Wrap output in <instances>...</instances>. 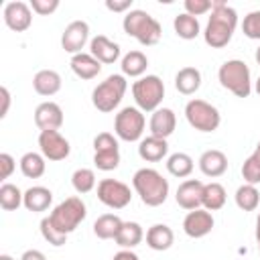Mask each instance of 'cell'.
Segmentation results:
<instances>
[{
  "label": "cell",
  "instance_id": "6da1fadb",
  "mask_svg": "<svg viewBox=\"0 0 260 260\" xmlns=\"http://www.w3.org/2000/svg\"><path fill=\"white\" fill-rule=\"evenodd\" d=\"M213 8H211V16L207 20L203 39L211 49H223L232 37L234 30L238 26V12L228 6L223 0H211Z\"/></svg>",
  "mask_w": 260,
  "mask_h": 260
},
{
  "label": "cell",
  "instance_id": "7a4b0ae2",
  "mask_svg": "<svg viewBox=\"0 0 260 260\" xmlns=\"http://www.w3.org/2000/svg\"><path fill=\"white\" fill-rule=\"evenodd\" d=\"M132 187L148 207H158L169 197V181L156 169H138L132 177Z\"/></svg>",
  "mask_w": 260,
  "mask_h": 260
},
{
  "label": "cell",
  "instance_id": "3957f363",
  "mask_svg": "<svg viewBox=\"0 0 260 260\" xmlns=\"http://www.w3.org/2000/svg\"><path fill=\"white\" fill-rule=\"evenodd\" d=\"M122 26H124V32L134 37L140 45L144 47H152L160 41V35H162V28L158 24L156 18H152L146 10H130L126 12L124 20H122Z\"/></svg>",
  "mask_w": 260,
  "mask_h": 260
},
{
  "label": "cell",
  "instance_id": "277c9868",
  "mask_svg": "<svg viewBox=\"0 0 260 260\" xmlns=\"http://www.w3.org/2000/svg\"><path fill=\"white\" fill-rule=\"evenodd\" d=\"M217 79H219L221 87H225L228 91H232L238 98H248L252 91L250 69L242 59L225 61L217 71Z\"/></svg>",
  "mask_w": 260,
  "mask_h": 260
},
{
  "label": "cell",
  "instance_id": "5b68a950",
  "mask_svg": "<svg viewBox=\"0 0 260 260\" xmlns=\"http://www.w3.org/2000/svg\"><path fill=\"white\" fill-rule=\"evenodd\" d=\"M126 87H128V83H126V77L124 75H108L91 91V104H93V108L98 112H104V114L114 112L120 106V102H122V98L126 93Z\"/></svg>",
  "mask_w": 260,
  "mask_h": 260
},
{
  "label": "cell",
  "instance_id": "8992f818",
  "mask_svg": "<svg viewBox=\"0 0 260 260\" xmlns=\"http://www.w3.org/2000/svg\"><path fill=\"white\" fill-rule=\"evenodd\" d=\"M85 215H87L85 203H83L79 197H67L65 201H61V203L51 211L49 219L53 221V225H55L61 234L69 236V234L85 219Z\"/></svg>",
  "mask_w": 260,
  "mask_h": 260
},
{
  "label": "cell",
  "instance_id": "52a82bcc",
  "mask_svg": "<svg viewBox=\"0 0 260 260\" xmlns=\"http://www.w3.org/2000/svg\"><path fill=\"white\" fill-rule=\"evenodd\" d=\"M132 95L142 112H154L158 110L162 98H165V83L158 75H146L132 83Z\"/></svg>",
  "mask_w": 260,
  "mask_h": 260
},
{
  "label": "cell",
  "instance_id": "ba28073f",
  "mask_svg": "<svg viewBox=\"0 0 260 260\" xmlns=\"http://www.w3.org/2000/svg\"><path fill=\"white\" fill-rule=\"evenodd\" d=\"M185 118L189 122L191 128L199 130V132H213L219 128L221 124V116L219 110L215 106H211L205 100H191L185 106Z\"/></svg>",
  "mask_w": 260,
  "mask_h": 260
},
{
  "label": "cell",
  "instance_id": "9c48e42d",
  "mask_svg": "<svg viewBox=\"0 0 260 260\" xmlns=\"http://www.w3.org/2000/svg\"><path fill=\"white\" fill-rule=\"evenodd\" d=\"M144 114L142 110L138 108H122L118 114H116V120H114V132L120 140H126V142H136L140 140L142 132H144Z\"/></svg>",
  "mask_w": 260,
  "mask_h": 260
},
{
  "label": "cell",
  "instance_id": "30bf717a",
  "mask_svg": "<svg viewBox=\"0 0 260 260\" xmlns=\"http://www.w3.org/2000/svg\"><path fill=\"white\" fill-rule=\"evenodd\" d=\"M93 165L100 171H114L120 165L118 140L110 132H100L93 138Z\"/></svg>",
  "mask_w": 260,
  "mask_h": 260
},
{
  "label": "cell",
  "instance_id": "8fae6325",
  "mask_svg": "<svg viewBox=\"0 0 260 260\" xmlns=\"http://www.w3.org/2000/svg\"><path fill=\"white\" fill-rule=\"evenodd\" d=\"M98 199L110 209H124L132 201L130 187L118 179H102L98 183Z\"/></svg>",
  "mask_w": 260,
  "mask_h": 260
},
{
  "label": "cell",
  "instance_id": "7c38bea8",
  "mask_svg": "<svg viewBox=\"0 0 260 260\" xmlns=\"http://www.w3.org/2000/svg\"><path fill=\"white\" fill-rule=\"evenodd\" d=\"M39 148L41 154L49 160H63L71 152L69 140L59 130H43L39 134Z\"/></svg>",
  "mask_w": 260,
  "mask_h": 260
},
{
  "label": "cell",
  "instance_id": "4fadbf2b",
  "mask_svg": "<svg viewBox=\"0 0 260 260\" xmlns=\"http://www.w3.org/2000/svg\"><path fill=\"white\" fill-rule=\"evenodd\" d=\"M2 16H4V22L10 30H16V32H24L30 22H32V12H30V6L22 0H12V2H6L4 4V10H2Z\"/></svg>",
  "mask_w": 260,
  "mask_h": 260
},
{
  "label": "cell",
  "instance_id": "5bb4252c",
  "mask_svg": "<svg viewBox=\"0 0 260 260\" xmlns=\"http://www.w3.org/2000/svg\"><path fill=\"white\" fill-rule=\"evenodd\" d=\"M87 39H89V24L85 20H73L65 26V30L61 35V47H63V51L77 55L85 47Z\"/></svg>",
  "mask_w": 260,
  "mask_h": 260
},
{
  "label": "cell",
  "instance_id": "9a60e30c",
  "mask_svg": "<svg viewBox=\"0 0 260 260\" xmlns=\"http://www.w3.org/2000/svg\"><path fill=\"white\" fill-rule=\"evenodd\" d=\"M175 199L187 211L199 209L203 205V183L199 179H187V181H183L177 187Z\"/></svg>",
  "mask_w": 260,
  "mask_h": 260
},
{
  "label": "cell",
  "instance_id": "2e32d148",
  "mask_svg": "<svg viewBox=\"0 0 260 260\" xmlns=\"http://www.w3.org/2000/svg\"><path fill=\"white\" fill-rule=\"evenodd\" d=\"M213 215L207 209H193L183 219V232L189 238H203L213 230Z\"/></svg>",
  "mask_w": 260,
  "mask_h": 260
},
{
  "label": "cell",
  "instance_id": "e0dca14e",
  "mask_svg": "<svg viewBox=\"0 0 260 260\" xmlns=\"http://www.w3.org/2000/svg\"><path fill=\"white\" fill-rule=\"evenodd\" d=\"M35 124L37 128L43 130H59L63 124V110L55 102H43L35 110Z\"/></svg>",
  "mask_w": 260,
  "mask_h": 260
},
{
  "label": "cell",
  "instance_id": "ac0fdd59",
  "mask_svg": "<svg viewBox=\"0 0 260 260\" xmlns=\"http://www.w3.org/2000/svg\"><path fill=\"white\" fill-rule=\"evenodd\" d=\"M175 126H177V118H175V112L171 108H158V110H154L152 116H150V122H148L150 136L165 138V140L175 132Z\"/></svg>",
  "mask_w": 260,
  "mask_h": 260
},
{
  "label": "cell",
  "instance_id": "d6986e66",
  "mask_svg": "<svg viewBox=\"0 0 260 260\" xmlns=\"http://www.w3.org/2000/svg\"><path fill=\"white\" fill-rule=\"evenodd\" d=\"M199 169L205 177H221L228 171V156L217 148H209L199 156Z\"/></svg>",
  "mask_w": 260,
  "mask_h": 260
},
{
  "label": "cell",
  "instance_id": "ffe728a7",
  "mask_svg": "<svg viewBox=\"0 0 260 260\" xmlns=\"http://www.w3.org/2000/svg\"><path fill=\"white\" fill-rule=\"evenodd\" d=\"M89 53L100 61V63H116L118 57H120V45L110 41L108 37L104 35H98L91 39L89 43Z\"/></svg>",
  "mask_w": 260,
  "mask_h": 260
},
{
  "label": "cell",
  "instance_id": "44dd1931",
  "mask_svg": "<svg viewBox=\"0 0 260 260\" xmlns=\"http://www.w3.org/2000/svg\"><path fill=\"white\" fill-rule=\"evenodd\" d=\"M32 87L39 95H55L61 89V75L55 69H41L32 77Z\"/></svg>",
  "mask_w": 260,
  "mask_h": 260
},
{
  "label": "cell",
  "instance_id": "7402d4cb",
  "mask_svg": "<svg viewBox=\"0 0 260 260\" xmlns=\"http://www.w3.org/2000/svg\"><path fill=\"white\" fill-rule=\"evenodd\" d=\"M71 71L81 79H93L102 71V63L91 53H77L71 57Z\"/></svg>",
  "mask_w": 260,
  "mask_h": 260
},
{
  "label": "cell",
  "instance_id": "603a6c76",
  "mask_svg": "<svg viewBox=\"0 0 260 260\" xmlns=\"http://www.w3.org/2000/svg\"><path fill=\"white\" fill-rule=\"evenodd\" d=\"M167 152H169V144L165 138L148 136V138H142L138 144V154L146 162H158L167 156Z\"/></svg>",
  "mask_w": 260,
  "mask_h": 260
},
{
  "label": "cell",
  "instance_id": "cb8c5ba5",
  "mask_svg": "<svg viewBox=\"0 0 260 260\" xmlns=\"http://www.w3.org/2000/svg\"><path fill=\"white\" fill-rule=\"evenodd\" d=\"M173 242H175V234L167 223H154L146 232V244L150 250L165 252L173 246Z\"/></svg>",
  "mask_w": 260,
  "mask_h": 260
},
{
  "label": "cell",
  "instance_id": "d4e9b609",
  "mask_svg": "<svg viewBox=\"0 0 260 260\" xmlns=\"http://www.w3.org/2000/svg\"><path fill=\"white\" fill-rule=\"evenodd\" d=\"M51 203H53V193H51V189H47V187L35 185V187H30V189L24 191L22 205H24L28 211H32V213L49 209Z\"/></svg>",
  "mask_w": 260,
  "mask_h": 260
},
{
  "label": "cell",
  "instance_id": "484cf974",
  "mask_svg": "<svg viewBox=\"0 0 260 260\" xmlns=\"http://www.w3.org/2000/svg\"><path fill=\"white\" fill-rule=\"evenodd\" d=\"M175 87L183 95H193L201 87V73L197 67H183L175 75Z\"/></svg>",
  "mask_w": 260,
  "mask_h": 260
},
{
  "label": "cell",
  "instance_id": "4316f807",
  "mask_svg": "<svg viewBox=\"0 0 260 260\" xmlns=\"http://www.w3.org/2000/svg\"><path fill=\"white\" fill-rule=\"evenodd\" d=\"M142 238H144V232H142L140 223H136V221H124L122 228H120V232H118V236L114 240H116V244L122 250H132L134 246H138L142 242Z\"/></svg>",
  "mask_w": 260,
  "mask_h": 260
},
{
  "label": "cell",
  "instance_id": "83f0119b",
  "mask_svg": "<svg viewBox=\"0 0 260 260\" xmlns=\"http://www.w3.org/2000/svg\"><path fill=\"white\" fill-rule=\"evenodd\" d=\"M122 223H124V221H122L116 213H104V215H100V217L93 221V234H95L100 240H112V238L118 236Z\"/></svg>",
  "mask_w": 260,
  "mask_h": 260
},
{
  "label": "cell",
  "instance_id": "f1b7e54d",
  "mask_svg": "<svg viewBox=\"0 0 260 260\" xmlns=\"http://www.w3.org/2000/svg\"><path fill=\"white\" fill-rule=\"evenodd\" d=\"M122 75H128V77H140L146 67H148V59L142 51H130L122 57Z\"/></svg>",
  "mask_w": 260,
  "mask_h": 260
},
{
  "label": "cell",
  "instance_id": "f546056e",
  "mask_svg": "<svg viewBox=\"0 0 260 260\" xmlns=\"http://www.w3.org/2000/svg\"><path fill=\"white\" fill-rule=\"evenodd\" d=\"M20 173L26 179H39L45 175V156L39 152H24L20 158Z\"/></svg>",
  "mask_w": 260,
  "mask_h": 260
},
{
  "label": "cell",
  "instance_id": "4dcf8cb0",
  "mask_svg": "<svg viewBox=\"0 0 260 260\" xmlns=\"http://www.w3.org/2000/svg\"><path fill=\"white\" fill-rule=\"evenodd\" d=\"M225 189L219 183H207L203 185V209L217 211L225 205Z\"/></svg>",
  "mask_w": 260,
  "mask_h": 260
},
{
  "label": "cell",
  "instance_id": "1f68e13d",
  "mask_svg": "<svg viewBox=\"0 0 260 260\" xmlns=\"http://www.w3.org/2000/svg\"><path fill=\"white\" fill-rule=\"evenodd\" d=\"M236 205L242 209V211H254L258 205H260V193L256 189V185H250V183H244L236 189Z\"/></svg>",
  "mask_w": 260,
  "mask_h": 260
},
{
  "label": "cell",
  "instance_id": "d6a6232c",
  "mask_svg": "<svg viewBox=\"0 0 260 260\" xmlns=\"http://www.w3.org/2000/svg\"><path fill=\"white\" fill-rule=\"evenodd\" d=\"M173 26H175L177 37H181V39H185V41L195 39V37L199 35V30H201V28H199V20H197L195 16L187 14V12L177 14L175 20H173Z\"/></svg>",
  "mask_w": 260,
  "mask_h": 260
},
{
  "label": "cell",
  "instance_id": "836d02e7",
  "mask_svg": "<svg viewBox=\"0 0 260 260\" xmlns=\"http://www.w3.org/2000/svg\"><path fill=\"white\" fill-rule=\"evenodd\" d=\"M167 171L173 177H179V179L189 177L191 171H193V158L187 152H173L167 158Z\"/></svg>",
  "mask_w": 260,
  "mask_h": 260
},
{
  "label": "cell",
  "instance_id": "e575fe53",
  "mask_svg": "<svg viewBox=\"0 0 260 260\" xmlns=\"http://www.w3.org/2000/svg\"><path fill=\"white\" fill-rule=\"evenodd\" d=\"M22 199H24V193L16 185L2 183V187H0V207L4 211H16L22 205Z\"/></svg>",
  "mask_w": 260,
  "mask_h": 260
},
{
  "label": "cell",
  "instance_id": "d590c367",
  "mask_svg": "<svg viewBox=\"0 0 260 260\" xmlns=\"http://www.w3.org/2000/svg\"><path fill=\"white\" fill-rule=\"evenodd\" d=\"M242 177L250 185H258L260 183V140L256 144V150L244 160V165H242Z\"/></svg>",
  "mask_w": 260,
  "mask_h": 260
},
{
  "label": "cell",
  "instance_id": "8d00e7d4",
  "mask_svg": "<svg viewBox=\"0 0 260 260\" xmlns=\"http://www.w3.org/2000/svg\"><path fill=\"white\" fill-rule=\"evenodd\" d=\"M71 185L77 193H89L95 187V173L91 169H77L71 175Z\"/></svg>",
  "mask_w": 260,
  "mask_h": 260
},
{
  "label": "cell",
  "instance_id": "74e56055",
  "mask_svg": "<svg viewBox=\"0 0 260 260\" xmlns=\"http://www.w3.org/2000/svg\"><path fill=\"white\" fill-rule=\"evenodd\" d=\"M41 234H43V238H45L51 246H57V248H59V246H63V244L67 242V236H65V234H61V232L53 225V221L49 219V215L41 219Z\"/></svg>",
  "mask_w": 260,
  "mask_h": 260
},
{
  "label": "cell",
  "instance_id": "f35d334b",
  "mask_svg": "<svg viewBox=\"0 0 260 260\" xmlns=\"http://www.w3.org/2000/svg\"><path fill=\"white\" fill-rule=\"evenodd\" d=\"M242 30L248 39L252 41H260V10H252L244 16L242 22Z\"/></svg>",
  "mask_w": 260,
  "mask_h": 260
},
{
  "label": "cell",
  "instance_id": "ab89813d",
  "mask_svg": "<svg viewBox=\"0 0 260 260\" xmlns=\"http://www.w3.org/2000/svg\"><path fill=\"white\" fill-rule=\"evenodd\" d=\"M183 6H185V12L187 14H191V16L197 18V16L209 12L213 8V2L211 0H185Z\"/></svg>",
  "mask_w": 260,
  "mask_h": 260
},
{
  "label": "cell",
  "instance_id": "60d3db41",
  "mask_svg": "<svg viewBox=\"0 0 260 260\" xmlns=\"http://www.w3.org/2000/svg\"><path fill=\"white\" fill-rule=\"evenodd\" d=\"M30 8L41 16H49L59 8V0H30Z\"/></svg>",
  "mask_w": 260,
  "mask_h": 260
},
{
  "label": "cell",
  "instance_id": "b9f144b4",
  "mask_svg": "<svg viewBox=\"0 0 260 260\" xmlns=\"http://www.w3.org/2000/svg\"><path fill=\"white\" fill-rule=\"evenodd\" d=\"M14 169H16L14 158H12L8 152H2V154H0V179L6 181V179L14 173Z\"/></svg>",
  "mask_w": 260,
  "mask_h": 260
},
{
  "label": "cell",
  "instance_id": "7bdbcfd3",
  "mask_svg": "<svg viewBox=\"0 0 260 260\" xmlns=\"http://www.w3.org/2000/svg\"><path fill=\"white\" fill-rule=\"evenodd\" d=\"M106 8L112 10V12H124L132 8V0H106Z\"/></svg>",
  "mask_w": 260,
  "mask_h": 260
},
{
  "label": "cell",
  "instance_id": "ee69618b",
  "mask_svg": "<svg viewBox=\"0 0 260 260\" xmlns=\"http://www.w3.org/2000/svg\"><path fill=\"white\" fill-rule=\"evenodd\" d=\"M0 102H2V106H0V118H6L8 108H10V91L4 85L0 87Z\"/></svg>",
  "mask_w": 260,
  "mask_h": 260
},
{
  "label": "cell",
  "instance_id": "f6af8a7d",
  "mask_svg": "<svg viewBox=\"0 0 260 260\" xmlns=\"http://www.w3.org/2000/svg\"><path fill=\"white\" fill-rule=\"evenodd\" d=\"M20 260H47V258H45V254L41 250H26L20 256Z\"/></svg>",
  "mask_w": 260,
  "mask_h": 260
},
{
  "label": "cell",
  "instance_id": "bcb514c9",
  "mask_svg": "<svg viewBox=\"0 0 260 260\" xmlns=\"http://www.w3.org/2000/svg\"><path fill=\"white\" fill-rule=\"evenodd\" d=\"M112 260H140L132 250H120L118 254H114Z\"/></svg>",
  "mask_w": 260,
  "mask_h": 260
},
{
  "label": "cell",
  "instance_id": "7dc6e473",
  "mask_svg": "<svg viewBox=\"0 0 260 260\" xmlns=\"http://www.w3.org/2000/svg\"><path fill=\"white\" fill-rule=\"evenodd\" d=\"M256 242H258V252H260V215L256 219Z\"/></svg>",
  "mask_w": 260,
  "mask_h": 260
},
{
  "label": "cell",
  "instance_id": "c3c4849f",
  "mask_svg": "<svg viewBox=\"0 0 260 260\" xmlns=\"http://www.w3.org/2000/svg\"><path fill=\"white\" fill-rule=\"evenodd\" d=\"M254 57H256V63H258V65H260V47H258V49H256V53H254Z\"/></svg>",
  "mask_w": 260,
  "mask_h": 260
},
{
  "label": "cell",
  "instance_id": "681fc988",
  "mask_svg": "<svg viewBox=\"0 0 260 260\" xmlns=\"http://www.w3.org/2000/svg\"><path fill=\"white\" fill-rule=\"evenodd\" d=\"M0 260H14V258H12V256H8V254H2V256H0Z\"/></svg>",
  "mask_w": 260,
  "mask_h": 260
},
{
  "label": "cell",
  "instance_id": "f907efd6",
  "mask_svg": "<svg viewBox=\"0 0 260 260\" xmlns=\"http://www.w3.org/2000/svg\"><path fill=\"white\" fill-rule=\"evenodd\" d=\"M256 93L260 95V77H258V81H256Z\"/></svg>",
  "mask_w": 260,
  "mask_h": 260
}]
</instances>
